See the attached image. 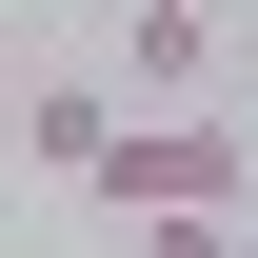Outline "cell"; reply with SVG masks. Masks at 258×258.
<instances>
[{"mask_svg":"<svg viewBox=\"0 0 258 258\" xmlns=\"http://www.w3.org/2000/svg\"><path fill=\"white\" fill-rule=\"evenodd\" d=\"M238 258H258V219H238Z\"/></svg>","mask_w":258,"mask_h":258,"instance_id":"4","label":"cell"},{"mask_svg":"<svg viewBox=\"0 0 258 258\" xmlns=\"http://www.w3.org/2000/svg\"><path fill=\"white\" fill-rule=\"evenodd\" d=\"M20 159L99 199V159H119V99H99V80H40V99H20Z\"/></svg>","mask_w":258,"mask_h":258,"instance_id":"2","label":"cell"},{"mask_svg":"<svg viewBox=\"0 0 258 258\" xmlns=\"http://www.w3.org/2000/svg\"><path fill=\"white\" fill-rule=\"evenodd\" d=\"M119 80L139 99H199V80H219V0H139V20H119Z\"/></svg>","mask_w":258,"mask_h":258,"instance_id":"3","label":"cell"},{"mask_svg":"<svg viewBox=\"0 0 258 258\" xmlns=\"http://www.w3.org/2000/svg\"><path fill=\"white\" fill-rule=\"evenodd\" d=\"M99 219H258V119H119Z\"/></svg>","mask_w":258,"mask_h":258,"instance_id":"1","label":"cell"}]
</instances>
